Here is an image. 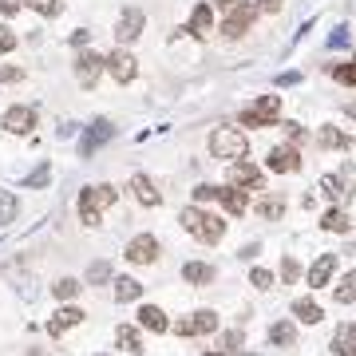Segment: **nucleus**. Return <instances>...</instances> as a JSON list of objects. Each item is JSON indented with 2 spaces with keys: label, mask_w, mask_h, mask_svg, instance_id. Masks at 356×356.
<instances>
[{
  "label": "nucleus",
  "mask_w": 356,
  "mask_h": 356,
  "mask_svg": "<svg viewBox=\"0 0 356 356\" xmlns=\"http://www.w3.org/2000/svg\"><path fill=\"white\" fill-rule=\"evenodd\" d=\"M214 329H218V313H214V309H198V313H190V317H182V321L175 324L178 337H206Z\"/></svg>",
  "instance_id": "nucleus-9"
},
{
  "label": "nucleus",
  "mask_w": 356,
  "mask_h": 356,
  "mask_svg": "<svg viewBox=\"0 0 356 356\" xmlns=\"http://www.w3.org/2000/svg\"><path fill=\"white\" fill-rule=\"evenodd\" d=\"M238 0H210V8H234Z\"/></svg>",
  "instance_id": "nucleus-51"
},
{
  "label": "nucleus",
  "mask_w": 356,
  "mask_h": 356,
  "mask_svg": "<svg viewBox=\"0 0 356 356\" xmlns=\"http://www.w3.org/2000/svg\"><path fill=\"white\" fill-rule=\"evenodd\" d=\"M329 76L337 83H344V87H356V56L348 60V64H333L329 67Z\"/></svg>",
  "instance_id": "nucleus-32"
},
{
  "label": "nucleus",
  "mask_w": 356,
  "mask_h": 356,
  "mask_svg": "<svg viewBox=\"0 0 356 356\" xmlns=\"http://www.w3.org/2000/svg\"><path fill=\"white\" fill-rule=\"evenodd\" d=\"M285 135H289V143H301V139H305V127H301V123H285Z\"/></svg>",
  "instance_id": "nucleus-48"
},
{
  "label": "nucleus",
  "mask_w": 356,
  "mask_h": 356,
  "mask_svg": "<svg viewBox=\"0 0 356 356\" xmlns=\"http://www.w3.org/2000/svg\"><path fill=\"white\" fill-rule=\"evenodd\" d=\"M265 166H269L274 175H297V170H301V151H297V143L269 146V155H265Z\"/></svg>",
  "instance_id": "nucleus-6"
},
{
  "label": "nucleus",
  "mask_w": 356,
  "mask_h": 356,
  "mask_svg": "<svg viewBox=\"0 0 356 356\" xmlns=\"http://www.w3.org/2000/svg\"><path fill=\"white\" fill-rule=\"evenodd\" d=\"M83 321V309H76V305H64L56 317L48 321V333L52 337H60V333H67V329H76V324Z\"/></svg>",
  "instance_id": "nucleus-18"
},
{
  "label": "nucleus",
  "mask_w": 356,
  "mask_h": 356,
  "mask_svg": "<svg viewBox=\"0 0 356 356\" xmlns=\"http://www.w3.org/2000/svg\"><path fill=\"white\" fill-rule=\"evenodd\" d=\"M48 178H52V162H40V166H36L32 175L24 178V186H28V190H36V186H44Z\"/></svg>",
  "instance_id": "nucleus-35"
},
{
  "label": "nucleus",
  "mask_w": 356,
  "mask_h": 356,
  "mask_svg": "<svg viewBox=\"0 0 356 356\" xmlns=\"http://www.w3.org/2000/svg\"><path fill=\"white\" fill-rule=\"evenodd\" d=\"M230 186H249V190H261L265 186V175L249 159H238L230 162Z\"/></svg>",
  "instance_id": "nucleus-14"
},
{
  "label": "nucleus",
  "mask_w": 356,
  "mask_h": 356,
  "mask_svg": "<svg viewBox=\"0 0 356 356\" xmlns=\"http://www.w3.org/2000/svg\"><path fill=\"white\" fill-rule=\"evenodd\" d=\"M16 44H20V36L12 32L8 24H0V56H8V52L16 48Z\"/></svg>",
  "instance_id": "nucleus-38"
},
{
  "label": "nucleus",
  "mask_w": 356,
  "mask_h": 356,
  "mask_svg": "<svg viewBox=\"0 0 356 356\" xmlns=\"http://www.w3.org/2000/svg\"><path fill=\"white\" fill-rule=\"evenodd\" d=\"M348 356H356V348H353V353H348Z\"/></svg>",
  "instance_id": "nucleus-54"
},
{
  "label": "nucleus",
  "mask_w": 356,
  "mask_h": 356,
  "mask_svg": "<svg viewBox=\"0 0 356 356\" xmlns=\"http://www.w3.org/2000/svg\"><path fill=\"white\" fill-rule=\"evenodd\" d=\"M24 8V0H0V16H16Z\"/></svg>",
  "instance_id": "nucleus-47"
},
{
  "label": "nucleus",
  "mask_w": 356,
  "mask_h": 356,
  "mask_svg": "<svg viewBox=\"0 0 356 356\" xmlns=\"http://www.w3.org/2000/svg\"><path fill=\"white\" fill-rule=\"evenodd\" d=\"M178 218H182V230H186L190 238H198V242H206V245H214V242H222V238H226V222H222L218 214L202 210V206H186Z\"/></svg>",
  "instance_id": "nucleus-1"
},
{
  "label": "nucleus",
  "mask_w": 356,
  "mask_h": 356,
  "mask_svg": "<svg viewBox=\"0 0 356 356\" xmlns=\"http://www.w3.org/2000/svg\"><path fill=\"white\" fill-rule=\"evenodd\" d=\"M356 301V285H344L340 281V289H337V305H353Z\"/></svg>",
  "instance_id": "nucleus-42"
},
{
  "label": "nucleus",
  "mask_w": 356,
  "mask_h": 356,
  "mask_svg": "<svg viewBox=\"0 0 356 356\" xmlns=\"http://www.w3.org/2000/svg\"><path fill=\"white\" fill-rule=\"evenodd\" d=\"M131 190H135V198H139L143 206H159V202H162V194L155 190V182H151L146 175H135V178H131Z\"/></svg>",
  "instance_id": "nucleus-21"
},
{
  "label": "nucleus",
  "mask_w": 356,
  "mask_h": 356,
  "mask_svg": "<svg viewBox=\"0 0 356 356\" xmlns=\"http://www.w3.org/2000/svg\"><path fill=\"white\" fill-rule=\"evenodd\" d=\"M333 274H337V254H321V258L309 265V285L321 289V285H329V277Z\"/></svg>",
  "instance_id": "nucleus-17"
},
{
  "label": "nucleus",
  "mask_w": 356,
  "mask_h": 356,
  "mask_svg": "<svg viewBox=\"0 0 356 356\" xmlns=\"http://www.w3.org/2000/svg\"><path fill=\"white\" fill-rule=\"evenodd\" d=\"M123 258H127L131 265H151V261H159V238H151V234L131 238L127 249H123Z\"/></svg>",
  "instance_id": "nucleus-13"
},
{
  "label": "nucleus",
  "mask_w": 356,
  "mask_h": 356,
  "mask_svg": "<svg viewBox=\"0 0 356 356\" xmlns=\"http://www.w3.org/2000/svg\"><path fill=\"white\" fill-rule=\"evenodd\" d=\"M143 32H146V12L135 8V4H127L119 12V20H115V44H135Z\"/></svg>",
  "instance_id": "nucleus-5"
},
{
  "label": "nucleus",
  "mask_w": 356,
  "mask_h": 356,
  "mask_svg": "<svg viewBox=\"0 0 356 356\" xmlns=\"http://www.w3.org/2000/svg\"><path fill=\"white\" fill-rule=\"evenodd\" d=\"M115 198H119V190H115L111 182L87 186V190L80 194V222H83V226H99L103 210H107V206H115Z\"/></svg>",
  "instance_id": "nucleus-2"
},
{
  "label": "nucleus",
  "mask_w": 356,
  "mask_h": 356,
  "mask_svg": "<svg viewBox=\"0 0 356 356\" xmlns=\"http://www.w3.org/2000/svg\"><path fill=\"white\" fill-rule=\"evenodd\" d=\"M297 277H301V265H297L293 258H285V261H281V281H285V285H293Z\"/></svg>",
  "instance_id": "nucleus-40"
},
{
  "label": "nucleus",
  "mask_w": 356,
  "mask_h": 356,
  "mask_svg": "<svg viewBox=\"0 0 356 356\" xmlns=\"http://www.w3.org/2000/svg\"><path fill=\"white\" fill-rule=\"evenodd\" d=\"M285 8V0H258V12H265V16H277Z\"/></svg>",
  "instance_id": "nucleus-43"
},
{
  "label": "nucleus",
  "mask_w": 356,
  "mask_h": 356,
  "mask_svg": "<svg viewBox=\"0 0 356 356\" xmlns=\"http://www.w3.org/2000/svg\"><path fill=\"white\" fill-rule=\"evenodd\" d=\"M277 115H281V96H261L242 107V127H274Z\"/></svg>",
  "instance_id": "nucleus-4"
},
{
  "label": "nucleus",
  "mask_w": 356,
  "mask_h": 356,
  "mask_svg": "<svg viewBox=\"0 0 356 356\" xmlns=\"http://www.w3.org/2000/svg\"><path fill=\"white\" fill-rule=\"evenodd\" d=\"M293 317L305 321V324H317L321 321V305H317V301H293Z\"/></svg>",
  "instance_id": "nucleus-31"
},
{
  "label": "nucleus",
  "mask_w": 356,
  "mask_h": 356,
  "mask_svg": "<svg viewBox=\"0 0 356 356\" xmlns=\"http://www.w3.org/2000/svg\"><path fill=\"white\" fill-rule=\"evenodd\" d=\"M321 190H324V198H333V202H344V198H348V186H344V178H337V175H324Z\"/></svg>",
  "instance_id": "nucleus-29"
},
{
  "label": "nucleus",
  "mask_w": 356,
  "mask_h": 356,
  "mask_svg": "<svg viewBox=\"0 0 356 356\" xmlns=\"http://www.w3.org/2000/svg\"><path fill=\"white\" fill-rule=\"evenodd\" d=\"M329 348L337 356H348L356 348V324H337V333H333V340H329Z\"/></svg>",
  "instance_id": "nucleus-19"
},
{
  "label": "nucleus",
  "mask_w": 356,
  "mask_h": 356,
  "mask_svg": "<svg viewBox=\"0 0 356 356\" xmlns=\"http://www.w3.org/2000/svg\"><path fill=\"white\" fill-rule=\"evenodd\" d=\"M115 139V123L111 119H96L91 127L83 131V139H80V159H91L99 146H107Z\"/></svg>",
  "instance_id": "nucleus-7"
},
{
  "label": "nucleus",
  "mask_w": 356,
  "mask_h": 356,
  "mask_svg": "<svg viewBox=\"0 0 356 356\" xmlns=\"http://www.w3.org/2000/svg\"><path fill=\"white\" fill-rule=\"evenodd\" d=\"M206 356H230V353H226V348H222V353H206Z\"/></svg>",
  "instance_id": "nucleus-53"
},
{
  "label": "nucleus",
  "mask_w": 356,
  "mask_h": 356,
  "mask_svg": "<svg viewBox=\"0 0 356 356\" xmlns=\"http://www.w3.org/2000/svg\"><path fill=\"white\" fill-rule=\"evenodd\" d=\"M103 71H107L103 56H96V52H87V48L76 56V80H80V87H87V91H91V87L99 83V76H103Z\"/></svg>",
  "instance_id": "nucleus-11"
},
{
  "label": "nucleus",
  "mask_w": 356,
  "mask_h": 356,
  "mask_svg": "<svg viewBox=\"0 0 356 356\" xmlns=\"http://www.w3.org/2000/svg\"><path fill=\"white\" fill-rule=\"evenodd\" d=\"M269 344L293 348V344H297V329H293V321H277L274 329H269Z\"/></svg>",
  "instance_id": "nucleus-28"
},
{
  "label": "nucleus",
  "mask_w": 356,
  "mask_h": 356,
  "mask_svg": "<svg viewBox=\"0 0 356 356\" xmlns=\"http://www.w3.org/2000/svg\"><path fill=\"white\" fill-rule=\"evenodd\" d=\"M32 356H40V353H32Z\"/></svg>",
  "instance_id": "nucleus-55"
},
{
  "label": "nucleus",
  "mask_w": 356,
  "mask_h": 356,
  "mask_svg": "<svg viewBox=\"0 0 356 356\" xmlns=\"http://www.w3.org/2000/svg\"><path fill=\"white\" fill-rule=\"evenodd\" d=\"M218 198V186H210V182H198L194 186V202H214Z\"/></svg>",
  "instance_id": "nucleus-41"
},
{
  "label": "nucleus",
  "mask_w": 356,
  "mask_h": 356,
  "mask_svg": "<svg viewBox=\"0 0 356 356\" xmlns=\"http://www.w3.org/2000/svg\"><path fill=\"white\" fill-rule=\"evenodd\" d=\"M87 40H91V32H83V28H80V32H76V36H71V48H87Z\"/></svg>",
  "instance_id": "nucleus-50"
},
{
  "label": "nucleus",
  "mask_w": 356,
  "mask_h": 356,
  "mask_svg": "<svg viewBox=\"0 0 356 356\" xmlns=\"http://www.w3.org/2000/svg\"><path fill=\"white\" fill-rule=\"evenodd\" d=\"M353 245H356V242H353Z\"/></svg>",
  "instance_id": "nucleus-56"
},
{
  "label": "nucleus",
  "mask_w": 356,
  "mask_h": 356,
  "mask_svg": "<svg viewBox=\"0 0 356 356\" xmlns=\"http://www.w3.org/2000/svg\"><path fill=\"white\" fill-rule=\"evenodd\" d=\"M103 64H107V76H111L115 83H131L139 76V60H135L127 48H111V56H103Z\"/></svg>",
  "instance_id": "nucleus-8"
},
{
  "label": "nucleus",
  "mask_w": 356,
  "mask_h": 356,
  "mask_svg": "<svg viewBox=\"0 0 356 356\" xmlns=\"http://www.w3.org/2000/svg\"><path fill=\"white\" fill-rule=\"evenodd\" d=\"M16 214H20V198L12 194V190H0V230L12 226V222H16Z\"/></svg>",
  "instance_id": "nucleus-27"
},
{
  "label": "nucleus",
  "mask_w": 356,
  "mask_h": 356,
  "mask_svg": "<svg viewBox=\"0 0 356 356\" xmlns=\"http://www.w3.org/2000/svg\"><path fill=\"white\" fill-rule=\"evenodd\" d=\"M87 281H91V285H103V281H111V261H96V265L87 269Z\"/></svg>",
  "instance_id": "nucleus-37"
},
{
  "label": "nucleus",
  "mask_w": 356,
  "mask_h": 356,
  "mask_svg": "<svg viewBox=\"0 0 356 356\" xmlns=\"http://www.w3.org/2000/svg\"><path fill=\"white\" fill-rule=\"evenodd\" d=\"M80 289H83L80 277H60V281L52 285V297H60V301H71V297H76Z\"/></svg>",
  "instance_id": "nucleus-30"
},
{
  "label": "nucleus",
  "mask_w": 356,
  "mask_h": 356,
  "mask_svg": "<svg viewBox=\"0 0 356 356\" xmlns=\"http://www.w3.org/2000/svg\"><path fill=\"white\" fill-rule=\"evenodd\" d=\"M115 340H119L123 353H143V337H139L135 324H119V329H115Z\"/></svg>",
  "instance_id": "nucleus-24"
},
{
  "label": "nucleus",
  "mask_w": 356,
  "mask_h": 356,
  "mask_svg": "<svg viewBox=\"0 0 356 356\" xmlns=\"http://www.w3.org/2000/svg\"><path fill=\"white\" fill-rule=\"evenodd\" d=\"M321 230H329V234H348V230H353V222H348V214L340 210V206H333V210H324Z\"/></svg>",
  "instance_id": "nucleus-26"
},
{
  "label": "nucleus",
  "mask_w": 356,
  "mask_h": 356,
  "mask_svg": "<svg viewBox=\"0 0 356 356\" xmlns=\"http://www.w3.org/2000/svg\"><path fill=\"white\" fill-rule=\"evenodd\" d=\"M258 214H261V218H269V222H277V218L285 214V198H274V194L261 198V202H258Z\"/></svg>",
  "instance_id": "nucleus-34"
},
{
  "label": "nucleus",
  "mask_w": 356,
  "mask_h": 356,
  "mask_svg": "<svg viewBox=\"0 0 356 356\" xmlns=\"http://www.w3.org/2000/svg\"><path fill=\"white\" fill-rule=\"evenodd\" d=\"M249 285H254V289H274V274H269V269H254V274H249Z\"/></svg>",
  "instance_id": "nucleus-39"
},
{
  "label": "nucleus",
  "mask_w": 356,
  "mask_h": 356,
  "mask_svg": "<svg viewBox=\"0 0 356 356\" xmlns=\"http://www.w3.org/2000/svg\"><path fill=\"white\" fill-rule=\"evenodd\" d=\"M0 127L8 131V135H32V127H36V107H28V103L8 107V111H4V119H0Z\"/></svg>",
  "instance_id": "nucleus-12"
},
{
  "label": "nucleus",
  "mask_w": 356,
  "mask_h": 356,
  "mask_svg": "<svg viewBox=\"0 0 356 356\" xmlns=\"http://www.w3.org/2000/svg\"><path fill=\"white\" fill-rule=\"evenodd\" d=\"M115 301H123V305H131V301H139L143 297V285L135 281V277H115Z\"/></svg>",
  "instance_id": "nucleus-23"
},
{
  "label": "nucleus",
  "mask_w": 356,
  "mask_h": 356,
  "mask_svg": "<svg viewBox=\"0 0 356 356\" xmlns=\"http://www.w3.org/2000/svg\"><path fill=\"white\" fill-rule=\"evenodd\" d=\"M218 202H222L234 218H242V214L249 210V194H245L242 186H218Z\"/></svg>",
  "instance_id": "nucleus-16"
},
{
  "label": "nucleus",
  "mask_w": 356,
  "mask_h": 356,
  "mask_svg": "<svg viewBox=\"0 0 356 356\" xmlns=\"http://www.w3.org/2000/svg\"><path fill=\"white\" fill-rule=\"evenodd\" d=\"M258 254H261V245H258V242H249V245H242V249H238V258H242V261H254Z\"/></svg>",
  "instance_id": "nucleus-49"
},
{
  "label": "nucleus",
  "mask_w": 356,
  "mask_h": 356,
  "mask_svg": "<svg viewBox=\"0 0 356 356\" xmlns=\"http://www.w3.org/2000/svg\"><path fill=\"white\" fill-rule=\"evenodd\" d=\"M32 12H40L44 20H52V16H60L64 12V0H24Z\"/></svg>",
  "instance_id": "nucleus-33"
},
{
  "label": "nucleus",
  "mask_w": 356,
  "mask_h": 356,
  "mask_svg": "<svg viewBox=\"0 0 356 356\" xmlns=\"http://www.w3.org/2000/svg\"><path fill=\"white\" fill-rule=\"evenodd\" d=\"M242 344V329H230V333H222V348H238Z\"/></svg>",
  "instance_id": "nucleus-45"
},
{
  "label": "nucleus",
  "mask_w": 356,
  "mask_h": 356,
  "mask_svg": "<svg viewBox=\"0 0 356 356\" xmlns=\"http://www.w3.org/2000/svg\"><path fill=\"white\" fill-rule=\"evenodd\" d=\"M182 277H186V285H210L214 265H206V261H186V265H182Z\"/></svg>",
  "instance_id": "nucleus-22"
},
{
  "label": "nucleus",
  "mask_w": 356,
  "mask_h": 356,
  "mask_svg": "<svg viewBox=\"0 0 356 356\" xmlns=\"http://www.w3.org/2000/svg\"><path fill=\"white\" fill-rule=\"evenodd\" d=\"M317 143H321L324 151H348V146H353V139H348L344 131H337V127H321Z\"/></svg>",
  "instance_id": "nucleus-25"
},
{
  "label": "nucleus",
  "mask_w": 356,
  "mask_h": 356,
  "mask_svg": "<svg viewBox=\"0 0 356 356\" xmlns=\"http://www.w3.org/2000/svg\"><path fill=\"white\" fill-rule=\"evenodd\" d=\"M348 44H353V28H348V24H337L333 36H329V48H348Z\"/></svg>",
  "instance_id": "nucleus-36"
},
{
  "label": "nucleus",
  "mask_w": 356,
  "mask_h": 356,
  "mask_svg": "<svg viewBox=\"0 0 356 356\" xmlns=\"http://www.w3.org/2000/svg\"><path fill=\"white\" fill-rule=\"evenodd\" d=\"M214 28V8L210 0H202V4H194V12H190V24H186V32L194 36V40H206Z\"/></svg>",
  "instance_id": "nucleus-15"
},
{
  "label": "nucleus",
  "mask_w": 356,
  "mask_h": 356,
  "mask_svg": "<svg viewBox=\"0 0 356 356\" xmlns=\"http://www.w3.org/2000/svg\"><path fill=\"white\" fill-rule=\"evenodd\" d=\"M344 115H348V119H356V99H348V103H344Z\"/></svg>",
  "instance_id": "nucleus-52"
},
{
  "label": "nucleus",
  "mask_w": 356,
  "mask_h": 356,
  "mask_svg": "<svg viewBox=\"0 0 356 356\" xmlns=\"http://www.w3.org/2000/svg\"><path fill=\"white\" fill-rule=\"evenodd\" d=\"M210 155L222 162H238L249 155V139H245L238 127H218L210 135Z\"/></svg>",
  "instance_id": "nucleus-3"
},
{
  "label": "nucleus",
  "mask_w": 356,
  "mask_h": 356,
  "mask_svg": "<svg viewBox=\"0 0 356 356\" xmlns=\"http://www.w3.org/2000/svg\"><path fill=\"white\" fill-rule=\"evenodd\" d=\"M20 80H24L20 67H0V83H20Z\"/></svg>",
  "instance_id": "nucleus-46"
},
{
  "label": "nucleus",
  "mask_w": 356,
  "mask_h": 356,
  "mask_svg": "<svg viewBox=\"0 0 356 356\" xmlns=\"http://www.w3.org/2000/svg\"><path fill=\"white\" fill-rule=\"evenodd\" d=\"M254 16H258V8H254V4H234V8H230V16H226V24H222V36H226V40H242V36L254 28Z\"/></svg>",
  "instance_id": "nucleus-10"
},
{
  "label": "nucleus",
  "mask_w": 356,
  "mask_h": 356,
  "mask_svg": "<svg viewBox=\"0 0 356 356\" xmlns=\"http://www.w3.org/2000/svg\"><path fill=\"white\" fill-rule=\"evenodd\" d=\"M139 324H143L146 333H166V329H170V321H166V313H162L159 305H143V309H139Z\"/></svg>",
  "instance_id": "nucleus-20"
},
{
  "label": "nucleus",
  "mask_w": 356,
  "mask_h": 356,
  "mask_svg": "<svg viewBox=\"0 0 356 356\" xmlns=\"http://www.w3.org/2000/svg\"><path fill=\"white\" fill-rule=\"evenodd\" d=\"M293 83H301V71H281L274 80V87H293Z\"/></svg>",
  "instance_id": "nucleus-44"
}]
</instances>
